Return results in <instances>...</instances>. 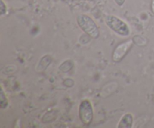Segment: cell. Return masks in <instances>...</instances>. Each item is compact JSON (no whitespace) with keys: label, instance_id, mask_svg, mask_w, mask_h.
I'll return each mask as SVG.
<instances>
[{"label":"cell","instance_id":"obj_1","mask_svg":"<svg viewBox=\"0 0 154 128\" xmlns=\"http://www.w3.org/2000/svg\"><path fill=\"white\" fill-rule=\"evenodd\" d=\"M77 23L82 31L92 39H96L99 37L100 32L93 19L87 14H80L77 17Z\"/></svg>","mask_w":154,"mask_h":128},{"label":"cell","instance_id":"obj_2","mask_svg":"<svg viewBox=\"0 0 154 128\" xmlns=\"http://www.w3.org/2000/svg\"><path fill=\"white\" fill-rule=\"evenodd\" d=\"M105 23L112 31L121 36H129L131 30L126 22L114 15H108L105 17Z\"/></svg>","mask_w":154,"mask_h":128},{"label":"cell","instance_id":"obj_3","mask_svg":"<svg viewBox=\"0 0 154 128\" xmlns=\"http://www.w3.org/2000/svg\"><path fill=\"white\" fill-rule=\"evenodd\" d=\"M78 114L81 123L84 125H90L93 119V108L91 102L87 99L81 102L78 109Z\"/></svg>","mask_w":154,"mask_h":128},{"label":"cell","instance_id":"obj_4","mask_svg":"<svg viewBox=\"0 0 154 128\" xmlns=\"http://www.w3.org/2000/svg\"><path fill=\"white\" fill-rule=\"evenodd\" d=\"M133 41L132 39L122 42L120 45H117L114 50L112 54V60L115 63L121 61L123 58L126 56V54L129 52L132 48L133 47Z\"/></svg>","mask_w":154,"mask_h":128},{"label":"cell","instance_id":"obj_5","mask_svg":"<svg viewBox=\"0 0 154 128\" xmlns=\"http://www.w3.org/2000/svg\"><path fill=\"white\" fill-rule=\"evenodd\" d=\"M133 124V116L130 113L125 114L117 124V128H132Z\"/></svg>","mask_w":154,"mask_h":128},{"label":"cell","instance_id":"obj_6","mask_svg":"<svg viewBox=\"0 0 154 128\" xmlns=\"http://www.w3.org/2000/svg\"><path fill=\"white\" fill-rule=\"evenodd\" d=\"M0 105H1L2 108H6L8 105L7 98L5 96V93L2 88H1V93H0Z\"/></svg>","mask_w":154,"mask_h":128},{"label":"cell","instance_id":"obj_7","mask_svg":"<svg viewBox=\"0 0 154 128\" xmlns=\"http://www.w3.org/2000/svg\"><path fill=\"white\" fill-rule=\"evenodd\" d=\"M6 12H7V6L5 4L3 0H0V14L2 16H3L5 14H6Z\"/></svg>","mask_w":154,"mask_h":128},{"label":"cell","instance_id":"obj_8","mask_svg":"<svg viewBox=\"0 0 154 128\" xmlns=\"http://www.w3.org/2000/svg\"><path fill=\"white\" fill-rule=\"evenodd\" d=\"M114 2H115V3L117 5L121 7V6H123V5H124L126 0H114Z\"/></svg>","mask_w":154,"mask_h":128},{"label":"cell","instance_id":"obj_9","mask_svg":"<svg viewBox=\"0 0 154 128\" xmlns=\"http://www.w3.org/2000/svg\"><path fill=\"white\" fill-rule=\"evenodd\" d=\"M150 9H151L152 13L154 14V0H151V3H150Z\"/></svg>","mask_w":154,"mask_h":128},{"label":"cell","instance_id":"obj_10","mask_svg":"<svg viewBox=\"0 0 154 128\" xmlns=\"http://www.w3.org/2000/svg\"><path fill=\"white\" fill-rule=\"evenodd\" d=\"M153 102H154V98H153Z\"/></svg>","mask_w":154,"mask_h":128}]
</instances>
